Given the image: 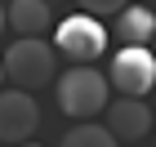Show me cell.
I'll return each instance as SVG.
<instances>
[{
  "instance_id": "ba28073f",
  "label": "cell",
  "mask_w": 156,
  "mask_h": 147,
  "mask_svg": "<svg viewBox=\"0 0 156 147\" xmlns=\"http://www.w3.org/2000/svg\"><path fill=\"white\" fill-rule=\"evenodd\" d=\"M116 40L120 45H152L156 40V9L147 5H125L116 13Z\"/></svg>"
},
{
  "instance_id": "5bb4252c",
  "label": "cell",
  "mask_w": 156,
  "mask_h": 147,
  "mask_svg": "<svg viewBox=\"0 0 156 147\" xmlns=\"http://www.w3.org/2000/svg\"><path fill=\"white\" fill-rule=\"evenodd\" d=\"M152 58H156V49H152Z\"/></svg>"
},
{
  "instance_id": "52a82bcc",
  "label": "cell",
  "mask_w": 156,
  "mask_h": 147,
  "mask_svg": "<svg viewBox=\"0 0 156 147\" xmlns=\"http://www.w3.org/2000/svg\"><path fill=\"white\" fill-rule=\"evenodd\" d=\"M5 27H13L18 40H40L54 27V9L45 0H13V5H5Z\"/></svg>"
},
{
  "instance_id": "8fae6325",
  "label": "cell",
  "mask_w": 156,
  "mask_h": 147,
  "mask_svg": "<svg viewBox=\"0 0 156 147\" xmlns=\"http://www.w3.org/2000/svg\"><path fill=\"white\" fill-rule=\"evenodd\" d=\"M0 31H5V5H0Z\"/></svg>"
},
{
  "instance_id": "9c48e42d",
  "label": "cell",
  "mask_w": 156,
  "mask_h": 147,
  "mask_svg": "<svg viewBox=\"0 0 156 147\" xmlns=\"http://www.w3.org/2000/svg\"><path fill=\"white\" fill-rule=\"evenodd\" d=\"M58 147H120V143L107 134V125L80 121V125H72V129L62 134V143H58Z\"/></svg>"
},
{
  "instance_id": "7c38bea8",
  "label": "cell",
  "mask_w": 156,
  "mask_h": 147,
  "mask_svg": "<svg viewBox=\"0 0 156 147\" xmlns=\"http://www.w3.org/2000/svg\"><path fill=\"white\" fill-rule=\"evenodd\" d=\"M0 80H5V67H0Z\"/></svg>"
},
{
  "instance_id": "6da1fadb",
  "label": "cell",
  "mask_w": 156,
  "mask_h": 147,
  "mask_svg": "<svg viewBox=\"0 0 156 147\" xmlns=\"http://www.w3.org/2000/svg\"><path fill=\"white\" fill-rule=\"evenodd\" d=\"M0 67H5V80H13V89H27L36 94L40 85H54L58 76V54L45 40H18L0 54Z\"/></svg>"
},
{
  "instance_id": "3957f363",
  "label": "cell",
  "mask_w": 156,
  "mask_h": 147,
  "mask_svg": "<svg viewBox=\"0 0 156 147\" xmlns=\"http://www.w3.org/2000/svg\"><path fill=\"white\" fill-rule=\"evenodd\" d=\"M103 49H107V27L89 13H72L54 27V54L72 58L76 67H89L94 58H103Z\"/></svg>"
},
{
  "instance_id": "30bf717a",
  "label": "cell",
  "mask_w": 156,
  "mask_h": 147,
  "mask_svg": "<svg viewBox=\"0 0 156 147\" xmlns=\"http://www.w3.org/2000/svg\"><path fill=\"white\" fill-rule=\"evenodd\" d=\"M125 5H129V0H80V9L89 13V18H98V13H103V18H107V13H120Z\"/></svg>"
},
{
  "instance_id": "9a60e30c",
  "label": "cell",
  "mask_w": 156,
  "mask_h": 147,
  "mask_svg": "<svg viewBox=\"0 0 156 147\" xmlns=\"http://www.w3.org/2000/svg\"><path fill=\"white\" fill-rule=\"evenodd\" d=\"M152 116H156V107H152Z\"/></svg>"
},
{
  "instance_id": "8992f818",
  "label": "cell",
  "mask_w": 156,
  "mask_h": 147,
  "mask_svg": "<svg viewBox=\"0 0 156 147\" xmlns=\"http://www.w3.org/2000/svg\"><path fill=\"white\" fill-rule=\"evenodd\" d=\"M107 134L116 138H129V143H138V138L152 134V107H147L143 98H116L107 107Z\"/></svg>"
},
{
  "instance_id": "4fadbf2b",
  "label": "cell",
  "mask_w": 156,
  "mask_h": 147,
  "mask_svg": "<svg viewBox=\"0 0 156 147\" xmlns=\"http://www.w3.org/2000/svg\"><path fill=\"white\" fill-rule=\"evenodd\" d=\"M45 5H54V0H45Z\"/></svg>"
},
{
  "instance_id": "2e32d148",
  "label": "cell",
  "mask_w": 156,
  "mask_h": 147,
  "mask_svg": "<svg viewBox=\"0 0 156 147\" xmlns=\"http://www.w3.org/2000/svg\"><path fill=\"white\" fill-rule=\"evenodd\" d=\"M31 147H40V143H31Z\"/></svg>"
},
{
  "instance_id": "277c9868",
  "label": "cell",
  "mask_w": 156,
  "mask_h": 147,
  "mask_svg": "<svg viewBox=\"0 0 156 147\" xmlns=\"http://www.w3.org/2000/svg\"><path fill=\"white\" fill-rule=\"evenodd\" d=\"M107 85L120 89V98H143L156 89V58L147 45H125L112 54L107 67Z\"/></svg>"
},
{
  "instance_id": "5b68a950",
  "label": "cell",
  "mask_w": 156,
  "mask_h": 147,
  "mask_svg": "<svg viewBox=\"0 0 156 147\" xmlns=\"http://www.w3.org/2000/svg\"><path fill=\"white\" fill-rule=\"evenodd\" d=\"M40 129V107L27 89H0V143H27Z\"/></svg>"
},
{
  "instance_id": "7a4b0ae2",
  "label": "cell",
  "mask_w": 156,
  "mask_h": 147,
  "mask_svg": "<svg viewBox=\"0 0 156 147\" xmlns=\"http://www.w3.org/2000/svg\"><path fill=\"white\" fill-rule=\"evenodd\" d=\"M54 94H58V107L76 121H89L107 107L112 85L103 80V72L94 67H67V76H54Z\"/></svg>"
}]
</instances>
